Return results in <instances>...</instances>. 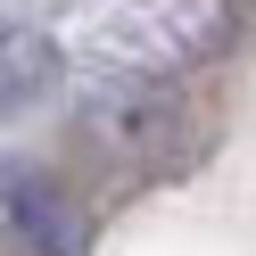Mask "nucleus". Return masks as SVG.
<instances>
[{
	"mask_svg": "<svg viewBox=\"0 0 256 256\" xmlns=\"http://www.w3.org/2000/svg\"><path fill=\"white\" fill-rule=\"evenodd\" d=\"M0 223H8L34 256H74V240H83V232H74V215L50 198V190H25V182L0 190Z\"/></svg>",
	"mask_w": 256,
	"mask_h": 256,
	"instance_id": "nucleus-1",
	"label": "nucleus"
},
{
	"mask_svg": "<svg viewBox=\"0 0 256 256\" xmlns=\"http://www.w3.org/2000/svg\"><path fill=\"white\" fill-rule=\"evenodd\" d=\"M50 83V42L25 25H0V100H34Z\"/></svg>",
	"mask_w": 256,
	"mask_h": 256,
	"instance_id": "nucleus-2",
	"label": "nucleus"
}]
</instances>
